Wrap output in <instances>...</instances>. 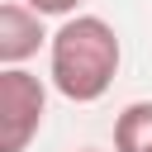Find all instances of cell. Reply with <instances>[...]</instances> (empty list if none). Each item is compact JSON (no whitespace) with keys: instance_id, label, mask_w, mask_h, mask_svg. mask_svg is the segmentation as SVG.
<instances>
[{"instance_id":"cell-1","label":"cell","mask_w":152,"mask_h":152,"mask_svg":"<svg viewBox=\"0 0 152 152\" xmlns=\"http://www.w3.org/2000/svg\"><path fill=\"white\" fill-rule=\"evenodd\" d=\"M119 62H124V48H119V33L109 19L100 14H71L62 19V28L52 33L48 43V76H52V90L71 104H95L104 100V90L114 86L119 76Z\"/></svg>"},{"instance_id":"cell-2","label":"cell","mask_w":152,"mask_h":152,"mask_svg":"<svg viewBox=\"0 0 152 152\" xmlns=\"http://www.w3.org/2000/svg\"><path fill=\"white\" fill-rule=\"evenodd\" d=\"M48 114V86L24 66H0V152H28Z\"/></svg>"},{"instance_id":"cell-3","label":"cell","mask_w":152,"mask_h":152,"mask_svg":"<svg viewBox=\"0 0 152 152\" xmlns=\"http://www.w3.org/2000/svg\"><path fill=\"white\" fill-rule=\"evenodd\" d=\"M43 43H52V33L43 28L38 10H28L24 0L0 5V66H24Z\"/></svg>"},{"instance_id":"cell-4","label":"cell","mask_w":152,"mask_h":152,"mask_svg":"<svg viewBox=\"0 0 152 152\" xmlns=\"http://www.w3.org/2000/svg\"><path fill=\"white\" fill-rule=\"evenodd\" d=\"M114 152H152V100H133L114 119Z\"/></svg>"},{"instance_id":"cell-5","label":"cell","mask_w":152,"mask_h":152,"mask_svg":"<svg viewBox=\"0 0 152 152\" xmlns=\"http://www.w3.org/2000/svg\"><path fill=\"white\" fill-rule=\"evenodd\" d=\"M24 5H28V10H38L43 19H71L81 0H24Z\"/></svg>"},{"instance_id":"cell-6","label":"cell","mask_w":152,"mask_h":152,"mask_svg":"<svg viewBox=\"0 0 152 152\" xmlns=\"http://www.w3.org/2000/svg\"><path fill=\"white\" fill-rule=\"evenodd\" d=\"M76 152H100V147H76Z\"/></svg>"}]
</instances>
